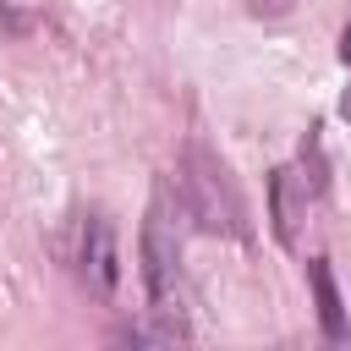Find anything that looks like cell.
Wrapping results in <instances>:
<instances>
[{
    "label": "cell",
    "mask_w": 351,
    "mask_h": 351,
    "mask_svg": "<svg viewBox=\"0 0 351 351\" xmlns=\"http://www.w3.org/2000/svg\"><path fill=\"white\" fill-rule=\"evenodd\" d=\"M176 197H181V214L208 230V236H230V241H247L252 225H247V203H241V186L230 176V165L219 154H208L203 143H186L181 165H176Z\"/></svg>",
    "instance_id": "1"
},
{
    "label": "cell",
    "mask_w": 351,
    "mask_h": 351,
    "mask_svg": "<svg viewBox=\"0 0 351 351\" xmlns=\"http://www.w3.org/2000/svg\"><path fill=\"white\" fill-rule=\"evenodd\" d=\"M143 280H148V302L170 307V296L181 285V230L170 214V192H159L143 219Z\"/></svg>",
    "instance_id": "2"
},
{
    "label": "cell",
    "mask_w": 351,
    "mask_h": 351,
    "mask_svg": "<svg viewBox=\"0 0 351 351\" xmlns=\"http://www.w3.org/2000/svg\"><path fill=\"white\" fill-rule=\"evenodd\" d=\"M77 274L93 296H115V285H121V247H115V225L104 214H88L77 230Z\"/></svg>",
    "instance_id": "3"
},
{
    "label": "cell",
    "mask_w": 351,
    "mask_h": 351,
    "mask_svg": "<svg viewBox=\"0 0 351 351\" xmlns=\"http://www.w3.org/2000/svg\"><path fill=\"white\" fill-rule=\"evenodd\" d=\"M313 203V192L302 186L296 170H274L269 176V219H274V236L280 247H296V214Z\"/></svg>",
    "instance_id": "4"
},
{
    "label": "cell",
    "mask_w": 351,
    "mask_h": 351,
    "mask_svg": "<svg viewBox=\"0 0 351 351\" xmlns=\"http://www.w3.org/2000/svg\"><path fill=\"white\" fill-rule=\"evenodd\" d=\"M307 285H313V302H318V329H324V340H346L351 324H346V302H340V285H335L329 258H307Z\"/></svg>",
    "instance_id": "5"
},
{
    "label": "cell",
    "mask_w": 351,
    "mask_h": 351,
    "mask_svg": "<svg viewBox=\"0 0 351 351\" xmlns=\"http://www.w3.org/2000/svg\"><path fill=\"white\" fill-rule=\"evenodd\" d=\"M252 11H258V16H285L291 0H252Z\"/></svg>",
    "instance_id": "6"
},
{
    "label": "cell",
    "mask_w": 351,
    "mask_h": 351,
    "mask_svg": "<svg viewBox=\"0 0 351 351\" xmlns=\"http://www.w3.org/2000/svg\"><path fill=\"white\" fill-rule=\"evenodd\" d=\"M340 60L351 66V22H346V33H340Z\"/></svg>",
    "instance_id": "7"
},
{
    "label": "cell",
    "mask_w": 351,
    "mask_h": 351,
    "mask_svg": "<svg viewBox=\"0 0 351 351\" xmlns=\"http://www.w3.org/2000/svg\"><path fill=\"white\" fill-rule=\"evenodd\" d=\"M340 115H346V121H351V88H346V99H340Z\"/></svg>",
    "instance_id": "8"
}]
</instances>
